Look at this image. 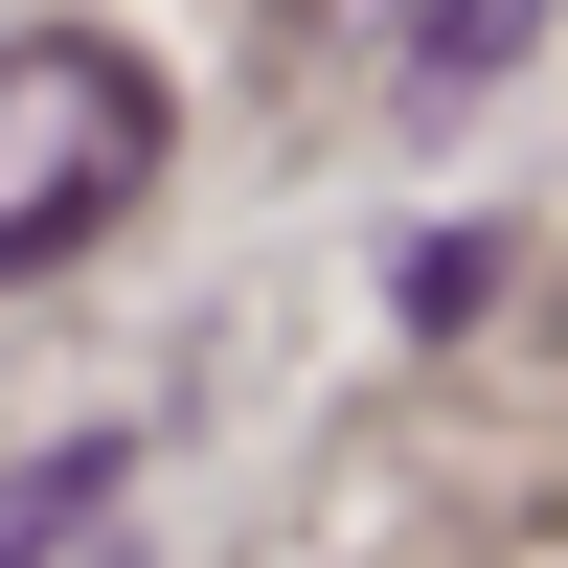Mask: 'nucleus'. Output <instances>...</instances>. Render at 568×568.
<instances>
[{"mask_svg":"<svg viewBox=\"0 0 568 568\" xmlns=\"http://www.w3.org/2000/svg\"><path fill=\"white\" fill-rule=\"evenodd\" d=\"M136 182H160V69L91 23H23L0 45V273H69Z\"/></svg>","mask_w":568,"mask_h":568,"instance_id":"f257e3e1","label":"nucleus"},{"mask_svg":"<svg viewBox=\"0 0 568 568\" xmlns=\"http://www.w3.org/2000/svg\"><path fill=\"white\" fill-rule=\"evenodd\" d=\"M546 23V0H409V91H433V114H455V91H478L500 69V45H524Z\"/></svg>","mask_w":568,"mask_h":568,"instance_id":"f03ea898","label":"nucleus"},{"mask_svg":"<svg viewBox=\"0 0 568 568\" xmlns=\"http://www.w3.org/2000/svg\"><path fill=\"white\" fill-rule=\"evenodd\" d=\"M91 500H114V455H23V478H0V568H45Z\"/></svg>","mask_w":568,"mask_h":568,"instance_id":"7ed1b4c3","label":"nucleus"}]
</instances>
